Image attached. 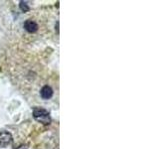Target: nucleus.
Returning a JSON list of instances; mask_svg holds the SVG:
<instances>
[{
  "instance_id": "3",
  "label": "nucleus",
  "mask_w": 159,
  "mask_h": 149,
  "mask_svg": "<svg viewBox=\"0 0 159 149\" xmlns=\"http://www.w3.org/2000/svg\"><path fill=\"white\" fill-rule=\"evenodd\" d=\"M38 24L34 21V20L32 19H28L25 21L24 23V29L26 30L27 32L29 33H35V32H37L38 31Z\"/></svg>"
},
{
  "instance_id": "2",
  "label": "nucleus",
  "mask_w": 159,
  "mask_h": 149,
  "mask_svg": "<svg viewBox=\"0 0 159 149\" xmlns=\"http://www.w3.org/2000/svg\"><path fill=\"white\" fill-rule=\"evenodd\" d=\"M12 142V135L7 131L0 132V146L5 147Z\"/></svg>"
},
{
  "instance_id": "4",
  "label": "nucleus",
  "mask_w": 159,
  "mask_h": 149,
  "mask_svg": "<svg viewBox=\"0 0 159 149\" xmlns=\"http://www.w3.org/2000/svg\"><path fill=\"white\" fill-rule=\"evenodd\" d=\"M40 94H41V97L44 98V99H50L54 94V92H53V88L46 84V86H44L41 91H40Z\"/></svg>"
},
{
  "instance_id": "1",
  "label": "nucleus",
  "mask_w": 159,
  "mask_h": 149,
  "mask_svg": "<svg viewBox=\"0 0 159 149\" xmlns=\"http://www.w3.org/2000/svg\"><path fill=\"white\" fill-rule=\"evenodd\" d=\"M33 116L38 122H41L43 124H48V123H50V121H51V118H50V114H49L48 111H46V109L42 108V107L34 108Z\"/></svg>"
},
{
  "instance_id": "5",
  "label": "nucleus",
  "mask_w": 159,
  "mask_h": 149,
  "mask_svg": "<svg viewBox=\"0 0 159 149\" xmlns=\"http://www.w3.org/2000/svg\"><path fill=\"white\" fill-rule=\"evenodd\" d=\"M20 8H21V10H22V11H24V12H26V11H28V10H29V6H27V4L25 3V2H23V1L20 2Z\"/></svg>"
},
{
  "instance_id": "6",
  "label": "nucleus",
  "mask_w": 159,
  "mask_h": 149,
  "mask_svg": "<svg viewBox=\"0 0 159 149\" xmlns=\"http://www.w3.org/2000/svg\"><path fill=\"white\" fill-rule=\"evenodd\" d=\"M17 149H27V147L25 146V145H21V146H19Z\"/></svg>"
}]
</instances>
